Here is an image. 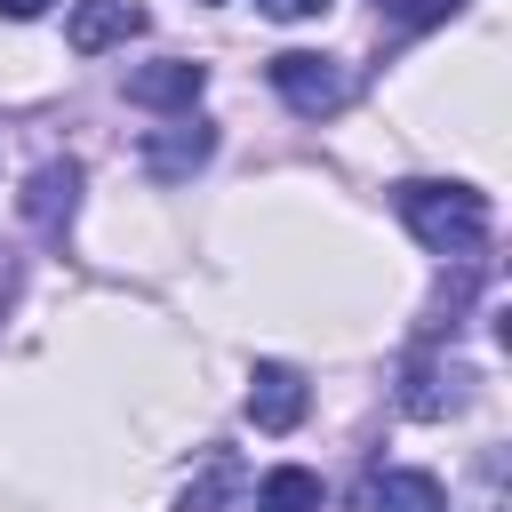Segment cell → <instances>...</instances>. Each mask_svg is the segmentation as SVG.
Returning <instances> with one entry per match:
<instances>
[{"instance_id": "4", "label": "cell", "mask_w": 512, "mask_h": 512, "mask_svg": "<svg viewBox=\"0 0 512 512\" xmlns=\"http://www.w3.org/2000/svg\"><path fill=\"white\" fill-rule=\"evenodd\" d=\"M136 32H144V0H80L72 24H64V40H72L80 56H104V48L136 40Z\"/></svg>"}, {"instance_id": "10", "label": "cell", "mask_w": 512, "mask_h": 512, "mask_svg": "<svg viewBox=\"0 0 512 512\" xmlns=\"http://www.w3.org/2000/svg\"><path fill=\"white\" fill-rule=\"evenodd\" d=\"M256 8H264V16H280V24H304V16H320L328 0H256Z\"/></svg>"}, {"instance_id": "11", "label": "cell", "mask_w": 512, "mask_h": 512, "mask_svg": "<svg viewBox=\"0 0 512 512\" xmlns=\"http://www.w3.org/2000/svg\"><path fill=\"white\" fill-rule=\"evenodd\" d=\"M376 8H400V16H408V24H424V16H440V8H448V0H376Z\"/></svg>"}, {"instance_id": "1", "label": "cell", "mask_w": 512, "mask_h": 512, "mask_svg": "<svg viewBox=\"0 0 512 512\" xmlns=\"http://www.w3.org/2000/svg\"><path fill=\"white\" fill-rule=\"evenodd\" d=\"M400 224L432 248V256H472L488 240V200L472 184H400Z\"/></svg>"}, {"instance_id": "3", "label": "cell", "mask_w": 512, "mask_h": 512, "mask_svg": "<svg viewBox=\"0 0 512 512\" xmlns=\"http://www.w3.org/2000/svg\"><path fill=\"white\" fill-rule=\"evenodd\" d=\"M304 408H312L304 368H288V360H256V376H248V424H256V432H296Z\"/></svg>"}, {"instance_id": "8", "label": "cell", "mask_w": 512, "mask_h": 512, "mask_svg": "<svg viewBox=\"0 0 512 512\" xmlns=\"http://www.w3.org/2000/svg\"><path fill=\"white\" fill-rule=\"evenodd\" d=\"M320 472H304V464H280V472H264L256 480V512H320Z\"/></svg>"}, {"instance_id": "7", "label": "cell", "mask_w": 512, "mask_h": 512, "mask_svg": "<svg viewBox=\"0 0 512 512\" xmlns=\"http://www.w3.org/2000/svg\"><path fill=\"white\" fill-rule=\"evenodd\" d=\"M376 512H448V488L432 480V472H408V464H392V472H376Z\"/></svg>"}, {"instance_id": "6", "label": "cell", "mask_w": 512, "mask_h": 512, "mask_svg": "<svg viewBox=\"0 0 512 512\" xmlns=\"http://www.w3.org/2000/svg\"><path fill=\"white\" fill-rule=\"evenodd\" d=\"M72 208H80V168H72V160H48V168L24 184V224L64 232V224H72Z\"/></svg>"}, {"instance_id": "12", "label": "cell", "mask_w": 512, "mask_h": 512, "mask_svg": "<svg viewBox=\"0 0 512 512\" xmlns=\"http://www.w3.org/2000/svg\"><path fill=\"white\" fill-rule=\"evenodd\" d=\"M0 16H16V24H32V16H48V0H0Z\"/></svg>"}, {"instance_id": "5", "label": "cell", "mask_w": 512, "mask_h": 512, "mask_svg": "<svg viewBox=\"0 0 512 512\" xmlns=\"http://www.w3.org/2000/svg\"><path fill=\"white\" fill-rule=\"evenodd\" d=\"M200 88H208V64H192V56L128 72V104H152V112H184V104H200Z\"/></svg>"}, {"instance_id": "2", "label": "cell", "mask_w": 512, "mask_h": 512, "mask_svg": "<svg viewBox=\"0 0 512 512\" xmlns=\"http://www.w3.org/2000/svg\"><path fill=\"white\" fill-rule=\"evenodd\" d=\"M264 72H272L280 104L304 112V120H328V112H344V96H352L344 64H336V56H312V48H288V56H272Z\"/></svg>"}, {"instance_id": "9", "label": "cell", "mask_w": 512, "mask_h": 512, "mask_svg": "<svg viewBox=\"0 0 512 512\" xmlns=\"http://www.w3.org/2000/svg\"><path fill=\"white\" fill-rule=\"evenodd\" d=\"M208 152H216V136L192 120V128H176V136H152V144H144V168H152V176H184V168H200Z\"/></svg>"}]
</instances>
